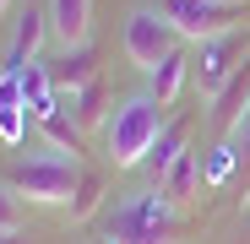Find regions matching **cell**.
<instances>
[{
    "label": "cell",
    "mask_w": 250,
    "mask_h": 244,
    "mask_svg": "<svg viewBox=\"0 0 250 244\" xmlns=\"http://www.w3.org/2000/svg\"><path fill=\"white\" fill-rule=\"evenodd\" d=\"M104 239L109 244H185L190 239V223L158 190H136V195H125L120 206H109Z\"/></svg>",
    "instance_id": "6da1fadb"
},
{
    "label": "cell",
    "mask_w": 250,
    "mask_h": 244,
    "mask_svg": "<svg viewBox=\"0 0 250 244\" xmlns=\"http://www.w3.org/2000/svg\"><path fill=\"white\" fill-rule=\"evenodd\" d=\"M163 125H169V114H163V103L152 93H136V98H125L114 114H109V125H104V152L114 169H142L147 152L158 147Z\"/></svg>",
    "instance_id": "7a4b0ae2"
},
{
    "label": "cell",
    "mask_w": 250,
    "mask_h": 244,
    "mask_svg": "<svg viewBox=\"0 0 250 244\" xmlns=\"http://www.w3.org/2000/svg\"><path fill=\"white\" fill-rule=\"evenodd\" d=\"M6 185L22 201H33V206H71V195L82 185V169L65 152H33V157L6 163Z\"/></svg>",
    "instance_id": "3957f363"
},
{
    "label": "cell",
    "mask_w": 250,
    "mask_h": 244,
    "mask_svg": "<svg viewBox=\"0 0 250 244\" xmlns=\"http://www.w3.org/2000/svg\"><path fill=\"white\" fill-rule=\"evenodd\" d=\"M180 49V33H174V22L163 17V11H152V6H136L131 17H125V60H131L136 71H158L163 60H169Z\"/></svg>",
    "instance_id": "277c9868"
},
{
    "label": "cell",
    "mask_w": 250,
    "mask_h": 244,
    "mask_svg": "<svg viewBox=\"0 0 250 244\" xmlns=\"http://www.w3.org/2000/svg\"><path fill=\"white\" fill-rule=\"evenodd\" d=\"M158 11L174 22L180 38H190V44H207V38L218 33H234L245 6H223V0H158Z\"/></svg>",
    "instance_id": "5b68a950"
},
{
    "label": "cell",
    "mask_w": 250,
    "mask_h": 244,
    "mask_svg": "<svg viewBox=\"0 0 250 244\" xmlns=\"http://www.w3.org/2000/svg\"><path fill=\"white\" fill-rule=\"evenodd\" d=\"M245 60H250V33L234 27V33H218V38H207V44H196V65H190V76L201 81V93L212 98Z\"/></svg>",
    "instance_id": "8992f818"
},
{
    "label": "cell",
    "mask_w": 250,
    "mask_h": 244,
    "mask_svg": "<svg viewBox=\"0 0 250 244\" xmlns=\"http://www.w3.org/2000/svg\"><path fill=\"white\" fill-rule=\"evenodd\" d=\"M245 114H250V60L223 81V87L212 93V109H207V119H212V131L218 136H229V131H239L245 125Z\"/></svg>",
    "instance_id": "52a82bcc"
},
{
    "label": "cell",
    "mask_w": 250,
    "mask_h": 244,
    "mask_svg": "<svg viewBox=\"0 0 250 244\" xmlns=\"http://www.w3.org/2000/svg\"><path fill=\"white\" fill-rule=\"evenodd\" d=\"M49 33L60 49H82L93 44V0H49Z\"/></svg>",
    "instance_id": "ba28073f"
},
{
    "label": "cell",
    "mask_w": 250,
    "mask_h": 244,
    "mask_svg": "<svg viewBox=\"0 0 250 244\" xmlns=\"http://www.w3.org/2000/svg\"><path fill=\"white\" fill-rule=\"evenodd\" d=\"M158 195L169 201L174 212H185L190 201L201 195V152H180V157H174V169L158 179Z\"/></svg>",
    "instance_id": "9c48e42d"
},
{
    "label": "cell",
    "mask_w": 250,
    "mask_h": 244,
    "mask_svg": "<svg viewBox=\"0 0 250 244\" xmlns=\"http://www.w3.org/2000/svg\"><path fill=\"white\" fill-rule=\"evenodd\" d=\"M44 38H55V33H49V11L27 6V11L17 17V38H11V65H6V71H27V65H38V49H44Z\"/></svg>",
    "instance_id": "30bf717a"
},
{
    "label": "cell",
    "mask_w": 250,
    "mask_h": 244,
    "mask_svg": "<svg viewBox=\"0 0 250 244\" xmlns=\"http://www.w3.org/2000/svg\"><path fill=\"white\" fill-rule=\"evenodd\" d=\"M55 76V93H76V87H87V81H98V49L93 44H82V49H60V60L49 65Z\"/></svg>",
    "instance_id": "8fae6325"
},
{
    "label": "cell",
    "mask_w": 250,
    "mask_h": 244,
    "mask_svg": "<svg viewBox=\"0 0 250 244\" xmlns=\"http://www.w3.org/2000/svg\"><path fill=\"white\" fill-rule=\"evenodd\" d=\"M180 152H190V114H174L169 125H163V136H158V147L147 152L142 169H147L152 179H163V174L174 169V157H180Z\"/></svg>",
    "instance_id": "7c38bea8"
},
{
    "label": "cell",
    "mask_w": 250,
    "mask_h": 244,
    "mask_svg": "<svg viewBox=\"0 0 250 244\" xmlns=\"http://www.w3.org/2000/svg\"><path fill=\"white\" fill-rule=\"evenodd\" d=\"M185 81H190V55H185V49H174L169 60H163V65L152 71V87H147V93H152L163 109H169V103L185 93Z\"/></svg>",
    "instance_id": "4fadbf2b"
},
{
    "label": "cell",
    "mask_w": 250,
    "mask_h": 244,
    "mask_svg": "<svg viewBox=\"0 0 250 244\" xmlns=\"http://www.w3.org/2000/svg\"><path fill=\"white\" fill-rule=\"evenodd\" d=\"M104 109H109V87H104V76L87 81V87H76V93H65V114L76 119L82 131H93L98 119H104Z\"/></svg>",
    "instance_id": "5bb4252c"
},
{
    "label": "cell",
    "mask_w": 250,
    "mask_h": 244,
    "mask_svg": "<svg viewBox=\"0 0 250 244\" xmlns=\"http://www.w3.org/2000/svg\"><path fill=\"white\" fill-rule=\"evenodd\" d=\"M38 131H44V136H49L60 152H71V157L82 152V125H76V119H71L65 109H49V114H38Z\"/></svg>",
    "instance_id": "9a60e30c"
},
{
    "label": "cell",
    "mask_w": 250,
    "mask_h": 244,
    "mask_svg": "<svg viewBox=\"0 0 250 244\" xmlns=\"http://www.w3.org/2000/svg\"><path fill=\"white\" fill-rule=\"evenodd\" d=\"M98 206H104V174L82 169V185H76V195H71V223H87Z\"/></svg>",
    "instance_id": "2e32d148"
},
{
    "label": "cell",
    "mask_w": 250,
    "mask_h": 244,
    "mask_svg": "<svg viewBox=\"0 0 250 244\" xmlns=\"http://www.w3.org/2000/svg\"><path fill=\"white\" fill-rule=\"evenodd\" d=\"M0 233H22V195L0 179Z\"/></svg>",
    "instance_id": "e0dca14e"
},
{
    "label": "cell",
    "mask_w": 250,
    "mask_h": 244,
    "mask_svg": "<svg viewBox=\"0 0 250 244\" xmlns=\"http://www.w3.org/2000/svg\"><path fill=\"white\" fill-rule=\"evenodd\" d=\"M22 125H27V109H0V141H22Z\"/></svg>",
    "instance_id": "ac0fdd59"
},
{
    "label": "cell",
    "mask_w": 250,
    "mask_h": 244,
    "mask_svg": "<svg viewBox=\"0 0 250 244\" xmlns=\"http://www.w3.org/2000/svg\"><path fill=\"white\" fill-rule=\"evenodd\" d=\"M0 109H27V98H22V76H17V71L0 76Z\"/></svg>",
    "instance_id": "d6986e66"
},
{
    "label": "cell",
    "mask_w": 250,
    "mask_h": 244,
    "mask_svg": "<svg viewBox=\"0 0 250 244\" xmlns=\"http://www.w3.org/2000/svg\"><path fill=\"white\" fill-rule=\"evenodd\" d=\"M229 174V147H218V157H212V169H207V179H223Z\"/></svg>",
    "instance_id": "ffe728a7"
},
{
    "label": "cell",
    "mask_w": 250,
    "mask_h": 244,
    "mask_svg": "<svg viewBox=\"0 0 250 244\" xmlns=\"http://www.w3.org/2000/svg\"><path fill=\"white\" fill-rule=\"evenodd\" d=\"M0 244H27V239L22 233H0Z\"/></svg>",
    "instance_id": "44dd1931"
},
{
    "label": "cell",
    "mask_w": 250,
    "mask_h": 244,
    "mask_svg": "<svg viewBox=\"0 0 250 244\" xmlns=\"http://www.w3.org/2000/svg\"><path fill=\"white\" fill-rule=\"evenodd\" d=\"M245 157H250V114H245Z\"/></svg>",
    "instance_id": "7402d4cb"
},
{
    "label": "cell",
    "mask_w": 250,
    "mask_h": 244,
    "mask_svg": "<svg viewBox=\"0 0 250 244\" xmlns=\"http://www.w3.org/2000/svg\"><path fill=\"white\" fill-rule=\"evenodd\" d=\"M6 11H11V0H0V17H6Z\"/></svg>",
    "instance_id": "603a6c76"
},
{
    "label": "cell",
    "mask_w": 250,
    "mask_h": 244,
    "mask_svg": "<svg viewBox=\"0 0 250 244\" xmlns=\"http://www.w3.org/2000/svg\"><path fill=\"white\" fill-rule=\"evenodd\" d=\"M223 6H245V0H223Z\"/></svg>",
    "instance_id": "cb8c5ba5"
}]
</instances>
